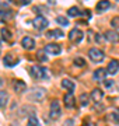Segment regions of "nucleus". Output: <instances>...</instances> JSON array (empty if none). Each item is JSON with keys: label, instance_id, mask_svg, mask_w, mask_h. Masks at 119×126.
Wrapping results in <instances>:
<instances>
[{"label": "nucleus", "instance_id": "nucleus-1", "mask_svg": "<svg viewBox=\"0 0 119 126\" xmlns=\"http://www.w3.org/2000/svg\"><path fill=\"white\" fill-rule=\"evenodd\" d=\"M46 91L42 88V87H35V88H32L30 93H28V99H31V101H42L44 97H45Z\"/></svg>", "mask_w": 119, "mask_h": 126}, {"label": "nucleus", "instance_id": "nucleus-2", "mask_svg": "<svg viewBox=\"0 0 119 126\" xmlns=\"http://www.w3.org/2000/svg\"><path fill=\"white\" fill-rule=\"evenodd\" d=\"M60 113H62V108H60V102L58 99H53L52 104H50V112H49V116L50 119H58L60 116Z\"/></svg>", "mask_w": 119, "mask_h": 126}, {"label": "nucleus", "instance_id": "nucleus-3", "mask_svg": "<svg viewBox=\"0 0 119 126\" xmlns=\"http://www.w3.org/2000/svg\"><path fill=\"white\" fill-rule=\"evenodd\" d=\"M31 76L34 79H38V80H42V79H46V70L42 66H38V64H34L31 67Z\"/></svg>", "mask_w": 119, "mask_h": 126}, {"label": "nucleus", "instance_id": "nucleus-4", "mask_svg": "<svg viewBox=\"0 0 119 126\" xmlns=\"http://www.w3.org/2000/svg\"><path fill=\"white\" fill-rule=\"evenodd\" d=\"M48 20H46L44 16H38L32 20V27L35 28V30H45L48 27Z\"/></svg>", "mask_w": 119, "mask_h": 126}, {"label": "nucleus", "instance_id": "nucleus-5", "mask_svg": "<svg viewBox=\"0 0 119 126\" xmlns=\"http://www.w3.org/2000/svg\"><path fill=\"white\" fill-rule=\"evenodd\" d=\"M88 56H90V59L92 62H101L104 59V52L100 50L98 48H91L88 50Z\"/></svg>", "mask_w": 119, "mask_h": 126}, {"label": "nucleus", "instance_id": "nucleus-6", "mask_svg": "<svg viewBox=\"0 0 119 126\" xmlns=\"http://www.w3.org/2000/svg\"><path fill=\"white\" fill-rule=\"evenodd\" d=\"M83 36H84L83 31L81 30H77V28H74V30H72L69 32V39L73 41V42H80L83 39Z\"/></svg>", "mask_w": 119, "mask_h": 126}, {"label": "nucleus", "instance_id": "nucleus-7", "mask_svg": "<svg viewBox=\"0 0 119 126\" xmlns=\"http://www.w3.org/2000/svg\"><path fill=\"white\" fill-rule=\"evenodd\" d=\"M44 50L46 53H50V55H59L62 52V49H60V46L58 44H48Z\"/></svg>", "mask_w": 119, "mask_h": 126}, {"label": "nucleus", "instance_id": "nucleus-8", "mask_svg": "<svg viewBox=\"0 0 119 126\" xmlns=\"http://www.w3.org/2000/svg\"><path fill=\"white\" fill-rule=\"evenodd\" d=\"M21 45H23L24 49H28V50H31L35 48V41L32 39L31 36H24L23 41H21Z\"/></svg>", "mask_w": 119, "mask_h": 126}, {"label": "nucleus", "instance_id": "nucleus-9", "mask_svg": "<svg viewBox=\"0 0 119 126\" xmlns=\"http://www.w3.org/2000/svg\"><path fill=\"white\" fill-rule=\"evenodd\" d=\"M105 38L106 41H109V42H119V32L118 31H114V30H109V31H106L105 34Z\"/></svg>", "mask_w": 119, "mask_h": 126}, {"label": "nucleus", "instance_id": "nucleus-10", "mask_svg": "<svg viewBox=\"0 0 119 126\" xmlns=\"http://www.w3.org/2000/svg\"><path fill=\"white\" fill-rule=\"evenodd\" d=\"M18 63V58L17 56H14V55H11V53H9V55H6L4 56V64L6 66H15Z\"/></svg>", "mask_w": 119, "mask_h": 126}, {"label": "nucleus", "instance_id": "nucleus-11", "mask_svg": "<svg viewBox=\"0 0 119 126\" xmlns=\"http://www.w3.org/2000/svg\"><path fill=\"white\" fill-rule=\"evenodd\" d=\"M106 70L105 69H97L95 72H94V76H92V79L95 81H102V80H105V77H106Z\"/></svg>", "mask_w": 119, "mask_h": 126}, {"label": "nucleus", "instance_id": "nucleus-12", "mask_svg": "<svg viewBox=\"0 0 119 126\" xmlns=\"http://www.w3.org/2000/svg\"><path fill=\"white\" fill-rule=\"evenodd\" d=\"M119 70V62L118 60H111L108 63V67H106V72L109 74H115V73Z\"/></svg>", "mask_w": 119, "mask_h": 126}, {"label": "nucleus", "instance_id": "nucleus-13", "mask_svg": "<svg viewBox=\"0 0 119 126\" xmlns=\"http://www.w3.org/2000/svg\"><path fill=\"white\" fill-rule=\"evenodd\" d=\"M62 87L64 90H67L69 93H73L74 88H76V84L72 80H69V79H64V80H62Z\"/></svg>", "mask_w": 119, "mask_h": 126}, {"label": "nucleus", "instance_id": "nucleus-14", "mask_svg": "<svg viewBox=\"0 0 119 126\" xmlns=\"http://www.w3.org/2000/svg\"><path fill=\"white\" fill-rule=\"evenodd\" d=\"M109 7H111V3L108 0H101V1H98V4H97V11L98 13H104Z\"/></svg>", "mask_w": 119, "mask_h": 126}, {"label": "nucleus", "instance_id": "nucleus-15", "mask_svg": "<svg viewBox=\"0 0 119 126\" xmlns=\"http://www.w3.org/2000/svg\"><path fill=\"white\" fill-rule=\"evenodd\" d=\"M74 104H76V99H74V97H73L72 93L64 95V107H66V108H73Z\"/></svg>", "mask_w": 119, "mask_h": 126}, {"label": "nucleus", "instance_id": "nucleus-16", "mask_svg": "<svg viewBox=\"0 0 119 126\" xmlns=\"http://www.w3.org/2000/svg\"><path fill=\"white\" fill-rule=\"evenodd\" d=\"M91 99L92 101H95V102H98V101H101L102 99V97H104V93L100 90V88H95V90H92V93H91Z\"/></svg>", "mask_w": 119, "mask_h": 126}, {"label": "nucleus", "instance_id": "nucleus-17", "mask_svg": "<svg viewBox=\"0 0 119 126\" xmlns=\"http://www.w3.org/2000/svg\"><path fill=\"white\" fill-rule=\"evenodd\" d=\"M25 88H27V86L24 81H14V91L15 93H23Z\"/></svg>", "mask_w": 119, "mask_h": 126}, {"label": "nucleus", "instance_id": "nucleus-18", "mask_svg": "<svg viewBox=\"0 0 119 126\" xmlns=\"http://www.w3.org/2000/svg\"><path fill=\"white\" fill-rule=\"evenodd\" d=\"M9 101V95L6 91H0V108H4Z\"/></svg>", "mask_w": 119, "mask_h": 126}, {"label": "nucleus", "instance_id": "nucleus-19", "mask_svg": "<svg viewBox=\"0 0 119 126\" xmlns=\"http://www.w3.org/2000/svg\"><path fill=\"white\" fill-rule=\"evenodd\" d=\"M67 14H69V16H72V17H77V16H80V14H81V11H80L77 7H70L69 11H67Z\"/></svg>", "mask_w": 119, "mask_h": 126}, {"label": "nucleus", "instance_id": "nucleus-20", "mask_svg": "<svg viewBox=\"0 0 119 126\" xmlns=\"http://www.w3.org/2000/svg\"><path fill=\"white\" fill-rule=\"evenodd\" d=\"M108 119H109L111 122H114V123H116V125H118V123H119V112L109 113V116H108Z\"/></svg>", "mask_w": 119, "mask_h": 126}, {"label": "nucleus", "instance_id": "nucleus-21", "mask_svg": "<svg viewBox=\"0 0 119 126\" xmlns=\"http://www.w3.org/2000/svg\"><path fill=\"white\" fill-rule=\"evenodd\" d=\"M28 126H39V121L35 116H30L28 118Z\"/></svg>", "mask_w": 119, "mask_h": 126}, {"label": "nucleus", "instance_id": "nucleus-22", "mask_svg": "<svg viewBox=\"0 0 119 126\" xmlns=\"http://www.w3.org/2000/svg\"><path fill=\"white\" fill-rule=\"evenodd\" d=\"M45 53H46L45 50H44V52H42V50H39V52L37 53V58H38V60H39V62H46V60H48V58H46Z\"/></svg>", "mask_w": 119, "mask_h": 126}, {"label": "nucleus", "instance_id": "nucleus-23", "mask_svg": "<svg viewBox=\"0 0 119 126\" xmlns=\"http://www.w3.org/2000/svg\"><path fill=\"white\" fill-rule=\"evenodd\" d=\"M1 36H3V39L9 41L10 36H11V34L9 32V30H7V28H1Z\"/></svg>", "mask_w": 119, "mask_h": 126}, {"label": "nucleus", "instance_id": "nucleus-24", "mask_svg": "<svg viewBox=\"0 0 119 126\" xmlns=\"http://www.w3.org/2000/svg\"><path fill=\"white\" fill-rule=\"evenodd\" d=\"M88 101H90V99H88V95L87 94H81V95H80V102H81L83 107H86V105L88 104Z\"/></svg>", "mask_w": 119, "mask_h": 126}, {"label": "nucleus", "instance_id": "nucleus-25", "mask_svg": "<svg viewBox=\"0 0 119 126\" xmlns=\"http://www.w3.org/2000/svg\"><path fill=\"white\" fill-rule=\"evenodd\" d=\"M56 23L60 24V25H63V27L69 25V21H67V20H66L64 17H58V18H56Z\"/></svg>", "mask_w": 119, "mask_h": 126}, {"label": "nucleus", "instance_id": "nucleus-26", "mask_svg": "<svg viewBox=\"0 0 119 126\" xmlns=\"http://www.w3.org/2000/svg\"><path fill=\"white\" fill-rule=\"evenodd\" d=\"M48 36H63V32L60 31V30H55V31H50V32H48Z\"/></svg>", "mask_w": 119, "mask_h": 126}, {"label": "nucleus", "instance_id": "nucleus-27", "mask_svg": "<svg viewBox=\"0 0 119 126\" xmlns=\"http://www.w3.org/2000/svg\"><path fill=\"white\" fill-rule=\"evenodd\" d=\"M74 64H76V66L83 67V66L86 64V62H84V59H83V58H76V59H74Z\"/></svg>", "mask_w": 119, "mask_h": 126}, {"label": "nucleus", "instance_id": "nucleus-28", "mask_svg": "<svg viewBox=\"0 0 119 126\" xmlns=\"http://www.w3.org/2000/svg\"><path fill=\"white\" fill-rule=\"evenodd\" d=\"M114 80H104V86H105V88H108V90H109V88H112V87H114Z\"/></svg>", "mask_w": 119, "mask_h": 126}, {"label": "nucleus", "instance_id": "nucleus-29", "mask_svg": "<svg viewBox=\"0 0 119 126\" xmlns=\"http://www.w3.org/2000/svg\"><path fill=\"white\" fill-rule=\"evenodd\" d=\"M111 25L114 28H119V17H115L111 20Z\"/></svg>", "mask_w": 119, "mask_h": 126}, {"label": "nucleus", "instance_id": "nucleus-30", "mask_svg": "<svg viewBox=\"0 0 119 126\" xmlns=\"http://www.w3.org/2000/svg\"><path fill=\"white\" fill-rule=\"evenodd\" d=\"M20 3H21V4H30L31 0H20Z\"/></svg>", "mask_w": 119, "mask_h": 126}, {"label": "nucleus", "instance_id": "nucleus-31", "mask_svg": "<svg viewBox=\"0 0 119 126\" xmlns=\"http://www.w3.org/2000/svg\"><path fill=\"white\" fill-rule=\"evenodd\" d=\"M1 84H3V80H1V79H0V87H1Z\"/></svg>", "mask_w": 119, "mask_h": 126}, {"label": "nucleus", "instance_id": "nucleus-32", "mask_svg": "<svg viewBox=\"0 0 119 126\" xmlns=\"http://www.w3.org/2000/svg\"><path fill=\"white\" fill-rule=\"evenodd\" d=\"M116 1H119V0H116Z\"/></svg>", "mask_w": 119, "mask_h": 126}, {"label": "nucleus", "instance_id": "nucleus-33", "mask_svg": "<svg viewBox=\"0 0 119 126\" xmlns=\"http://www.w3.org/2000/svg\"><path fill=\"white\" fill-rule=\"evenodd\" d=\"M118 112H119V109H118Z\"/></svg>", "mask_w": 119, "mask_h": 126}]
</instances>
